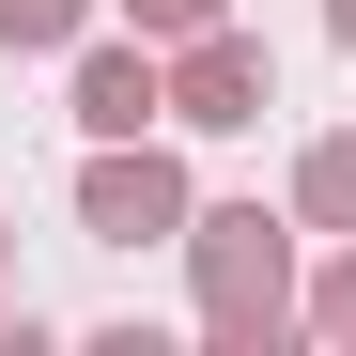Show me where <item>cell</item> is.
I'll use <instances>...</instances> for the list:
<instances>
[{
  "label": "cell",
  "mask_w": 356,
  "mask_h": 356,
  "mask_svg": "<svg viewBox=\"0 0 356 356\" xmlns=\"http://www.w3.org/2000/svg\"><path fill=\"white\" fill-rule=\"evenodd\" d=\"M279 279H294V264H279V217H264V202H217V217H202V325H217V341H264V325H279Z\"/></svg>",
  "instance_id": "obj_1"
},
{
  "label": "cell",
  "mask_w": 356,
  "mask_h": 356,
  "mask_svg": "<svg viewBox=\"0 0 356 356\" xmlns=\"http://www.w3.org/2000/svg\"><path fill=\"white\" fill-rule=\"evenodd\" d=\"M78 217L108 232V248H155V232H202V202H186V170H170L155 140H108V155L78 170Z\"/></svg>",
  "instance_id": "obj_2"
},
{
  "label": "cell",
  "mask_w": 356,
  "mask_h": 356,
  "mask_svg": "<svg viewBox=\"0 0 356 356\" xmlns=\"http://www.w3.org/2000/svg\"><path fill=\"white\" fill-rule=\"evenodd\" d=\"M170 124H202V140L264 124V47H248V31H186V63H170Z\"/></svg>",
  "instance_id": "obj_3"
},
{
  "label": "cell",
  "mask_w": 356,
  "mask_h": 356,
  "mask_svg": "<svg viewBox=\"0 0 356 356\" xmlns=\"http://www.w3.org/2000/svg\"><path fill=\"white\" fill-rule=\"evenodd\" d=\"M155 108H170V78L140 63V47H93V63H78V124H93V140H140Z\"/></svg>",
  "instance_id": "obj_4"
},
{
  "label": "cell",
  "mask_w": 356,
  "mask_h": 356,
  "mask_svg": "<svg viewBox=\"0 0 356 356\" xmlns=\"http://www.w3.org/2000/svg\"><path fill=\"white\" fill-rule=\"evenodd\" d=\"M294 217L356 232V140H310V170H294Z\"/></svg>",
  "instance_id": "obj_5"
},
{
  "label": "cell",
  "mask_w": 356,
  "mask_h": 356,
  "mask_svg": "<svg viewBox=\"0 0 356 356\" xmlns=\"http://www.w3.org/2000/svg\"><path fill=\"white\" fill-rule=\"evenodd\" d=\"M78 16H93V0H0V47H63Z\"/></svg>",
  "instance_id": "obj_6"
},
{
  "label": "cell",
  "mask_w": 356,
  "mask_h": 356,
  "mask_svg": "<svg viewBox=\"0 0 356 356\" xmlns=\"http://www.w3.org/2000/svg\"><path fill=\"white\" fill-rule=\"evenodd\" d=\"M124 16H140V31H170V47H186V31H217V0H124Z\"/></svg>",
  "instance_id": "obj_7"
},
{
  "label": "cell",
  "mask_w": 356,
  "mask_h": 356,
  "mask_svg": "<svg viewBox=\"0 0 356 356\" xmlns=\"http://www.w3.org/2000/svg\"><path fill=\"white\" fill-rule=\"evenodd\" d=\"M310 325H325V341H356V264H341V279L310 294Z\"/></svg>",
  "instance_id": "obj_8"
},
{
  "label": "cell",
  "mask_w": 356,
  "mask_h": 356,
  "mask_svg": "<svg viewBox=\"0 0 356 356\" xmlns=\"http://www.w3.org/2000/svg\"><path fill=\"white\" fill-rule=\"evenodd\" d=\"M325 16H341V47H356V0H325Z\"/></svg>",
  "instance_id": "obj_9"
}]
</instances>
